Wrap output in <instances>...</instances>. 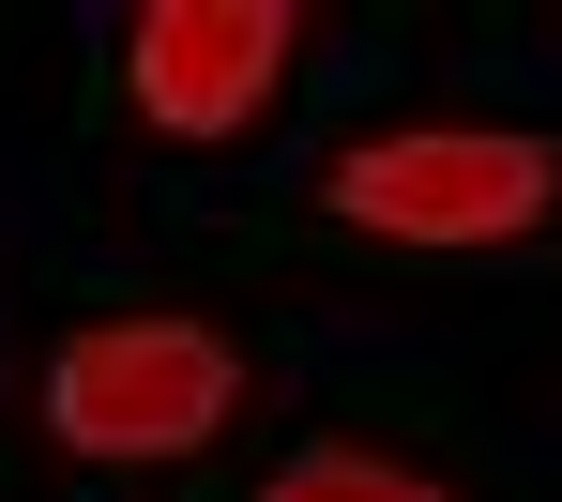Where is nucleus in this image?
<instances>
[{
	"instance_id": "nucleus-4",
	"label": "nucleus",
	"mask_w": 562,
	"mask_h": 502,
	"mask_svg": "<svg viewBox=\"0 0 562 502\" xmlns=\"http://www.w3.org/2000/svg\"><path fill=\"white\" fill-rule=\"evenodd\" d=\"M259 502H441V488L395 472V457H304V472H274Z\"/></svg>"
},
{
	"instance_id": "nucleus-1",
	"label": "nucleus",
	"mask_w": 562,
	"mask_h": 502,
	"mask_svg": "<svg viewBox=\"0 0 562 502\" xmlns=\"http://www.w3.org/2000/svg\"><path fill=\"white\" fill-rule=\"evenodd\" d=\"M548 199L562 168L532 137H366L335 168V213L380 244H517V228H548Z\"/></svg>"
},
{
	"instance_id": "nucleus-2",
	"label": "nucleus",
	"mask_w": 562,
	"mask_h": 502,
	"mask_svg": "<svg viewBox=\"0 0 562 502\" xmlns=\"http://www.w3.org/2000/svg\"><path fill=\"white\" fill-rule=\"evenodd\" d=\"M46 426L77 457H183L228 426V350L198 320H122V335H77L61 381H46Z\"/></svg>"
},
{
	"instance_id": "nucleus-3",
	"label": "nucleus",
	"mask_w": 562,
	"mask_h": 502,
	"mask_svg": "<svg viewBox=\"0 0 562 502\" xmlns=\"http://www.w3.org/2000/svg\"><path fill=\"white\" fill-rule=\"evenodd\" d=\"M274 62H289L274 0H153L137 15V107L168 137H228L244 107L274 92Z\"/></svg>"
}]
</instances>
